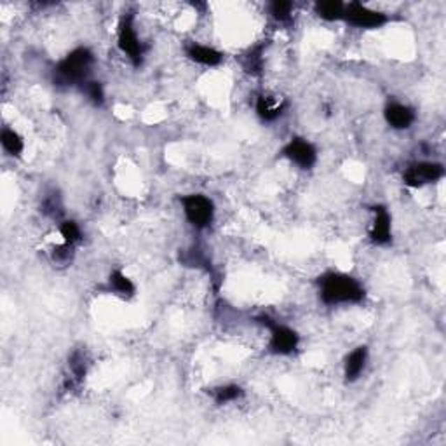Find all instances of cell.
I'll return each instance as SVG.
<instances>
[{
    "label": "cell",
    "mask_w": 446,
    "mask_h": 446,
    "mask_svg": "<svg viewBox=\"0 0 446 446\" xmlns=\"http://www.w3.org/2000/svg\"><path fill=\"white\" fill-rule=\"evenodd\" d=\"M321 300L328 305L359 304L364 298V288L354 277L340 272H329L319 279Z\"/></svg>",
    "instance_id": "6da1fadb"
},
{
    "label": "cell",
    "mask_w": 446,
    "mask_h": 446,
    "mask_svg": "<svg viewBox=\"0 0 446 446\" xmlns=\"http://www.w3.org/2000/svg\"><path fill=\"white\" fill-rule=\"evenodd\" d=\"M94 63L93 52L87 47H77L66 54L65 59L56 65L54 84L56 86H80L89 77L91 66Z\"/></svg>",
    "instance_id": "7a4b0ae2"
},
{
    "label": "cell",
    "mask_w": 446,
    "mask_h": 446,
    "mask_svg": "<svg viewBox=\"0 0 446 446\" xmlns=\"http://www.w3.org/2000/svg\"><path fill=\"white\" fill-rule=\"evenodd\" d=\"M258 321L270 329V352L279 354V356H290V354L297 350L298 343H300V336H298L295 329L279 325V322L272 321L267 315L258 318Z\"/></svg>",
    "instance_id": "3957f363"
},
{
    "label": "cell",
    "mask_w": 446,
    "mask_h": 446,
    "mask_svg": "<svg viewBox=\"0 0 446 446\" xmlns=\"http://www.w3.org/2000/svg\"><path fill=\"white\" fill-rule=\"evenodd\" d=\"M181 206H184V213L191 225L195 228H206L209 227L215 218V205L209 198L202 194H191L181 198Z\"/></svg>",
    "instance_id": "277c9868"
},
{
    "label": "cell",
    "mask_w": 446,
    "mask_h": 446,
    "mask_svg": "<svg viewBox=\"0 0 446 446\" xmlns=\"http://www.w3.org/2000/svg\"><path fill=\"white\" fill-rule=\"evenodd\" d=\"M119 47L121 51L135 63L136 66L142 63L143 54H145V45L140 40L138 34L135 30V24H133V16H124L119 23Z\"/></svg>",
    "instance_id": "5b68a950"
},
{
    "label": "cell",
    "mask_w": 446,
    "mask_h": 446,
    "mask_svg": "<svg viewBox=\"0 0 446 446\" xmlns=\"http://www.w3.org/2000/svg\"><path fill=\"white\" fill-rule=\"evenodd\" d=\"M445 174V168L438 163H415L408 166L403 173V181L405 185L413 188L424 187L427 184L441 180Z\"/></svg>",
    "instance_id": "8992f818"
},
{
    "label": "cell",
    "mask_w": 446,
    "mask_h": 446,
    "mask_svg": "<svg viewBox=\"0 0 446 446\" xmlns=\"http://www.w3.org/2000/svg\"><path fill=\"white\" fill-rule=\"evenodd\" d=\"M343 20L357 28H380L382 24L387 23V16L384 13L370 9L359 2H350L349 6H345Z\"/></svg>",
    "instance_id": "52a82bcc"
},
{
    "label": "cell",
    "mask_w": 446,
    "mask_h": 446,
    "mask_svg": "<svg viewBox=\"0 0 446 446\" xmlns=\"http://www.w3.org/2000/svg\"><path fill=\"white\" fill-rule=\"evenodd\" d=\"M284 156L295 163L297 166H300L302 170H311L312 166L318 161V152H315L314 145L302 138H293L283 150Z\"/></svg>",
    "instance_id": "ba28073f"
},
{
    "label": "cell",
    "mask_w": 446,
    "mask_h": 446,
    "mask_svg": "<svg viewBox=\"0 0 446 446\" xmlns=\"http://www.w3.org/2000/svg\"><path fill=\"white\" fill-rule=\"evenodd\" d=\"M375 222L371 227L370 237L375 244L385 246L392 241V222L391 215L384 206H375Z\"/></svg>",
    "instance_id": "9c48e42d"
},
{
    "label": "cell",
    "mask_w": 446,
    "mask_h": 446,
    "mask_svg": "<svg viewBox=\"0 0 446 446\" xmlns=\"http://www.w3.org/2000/svg\"><path fill=\"white\" fill-rule=\"evenodd\" d=\"M385 121L394 129H408L415 122V112L413 108L401 103H389L385 107Z\"/></svg>",
    "instance_id": "30bf717a"
},
{
    "label": "cell",
    "mask_w": 446,
    "mask_h": 446,
    "mask_svg": "<svg viewBox=\"0 0 446 446\" xmlns=\"http://www.w3.org/2000/svg\"><path fill=\"white\" fill-rule=\"evenodd\" d=\"M368 361V349L364 345L356 347L349 356L345 357L343 363V375H345L347 382H354L359 378V375L364 371Z\"/></svg>",
    "instance_id": "8fae6325"
},
{
    "label": "cell",
    "mask_w": 446,
    "mask_h": 446,
    "mask_svg": "<svg viewBox=\"0 0 446 446\" xmlns=\"http://www.w3.org/2000/svg\"><path fill=\"white\" fill-rule=\"evenodd\" d=\"M187 56L192 61L199 63V65L205 66H216L222 63V52L216 51V49L209 47V45H201V44H191L187 47Z\"/></svg>",
    "instance_id": "7c38bea8"
},
{
    "label": "cell",
    "mask_w": 446,
    "mask_h": 446,
    "mask_svg": "<svg viewBox=\"0 0 446 446\" xmlns=\"http://www.w3.org/2000/svg\"><path fill=\"white\" fill-rule=\"evenodd\" d=\"M286 110V101H274L269 96H258L256 100V114L262 121L272 122L279 119Z\"/></svg>",
    "instance_id": "4fadbf2b"
},
{
    "label": "cell",
    "mask_w": 446,
    "mask_h": 446,
    "mask_svg": "<svg viewBox=\"0 0 446 446\" xmlns=\"http://www.w3.org/2000/svg\"><path fill=\"white\" fill-rule=\"evenodd\" d=\"M315 14L325 21H336L343 20V13H345V3L339 2V0H325V2L315 3Z\"/></svg>",
    "instance_id": "5bb4252c"
},
{
    "label": "cell",
    "mask_w": 446,
    "mask_h": 446,
    "mask_svg": "<svg viewBox=\"0 0 446 446\" xmlns=\"http://www.w3.org/2000/svg\"><path fill=\"white\" fill-rule=\"evenodd\" d=\"M0 143H2L3 150L13 157H20L24 150L23 138L14 129H2V133H0Z\"/></svg>",
    "instance_id": "9a60e30c"
},
{
    "label": "cell",
    "mask_w": 446,
    "mask_h": 446,
    "mask_svg": "<svg viewBox=\"0 0 446 446\" xmlns=\"http://www.w3.org/2000/svg\"><path fill=\"white\" fill-rule=\"evenodd\" d=\"M108 281H110L112 290H114L117 295H121V297L129 298L135 295L136 291L135 284H133V281L129 279L124 272H121V270H114V272L110 274V279Z\"/></svg>",
    "instance_id": "2e32d148"
},
{
    "label": "cell",
    "mask_w": 446,
    "mask_h": 446,
    "mask_svg": "<svg viewBox=\"0 0 446 446\" xmlns=\"http://www.w3.org/2000/svg\"><path fill=\"white\" fill-rule=\"evenodd\" d=\"M80 91H82L84 96H86L93 105H96V107L98 105H103L105 91H103V86H101L100 82L87 79L86 82L80 84Z\"/></svg>",
    "instance_id": "e0dca14e"
},
{
    "label": "cell",
    "mask_w": 446,
    "mask_h": 446,
    "mask_svg": "<svg viewBox=\"0 0 446 446\" xmlns=\"http://www.w3.org/2000/svg\"><path fill=\"white\" fill-rule=\"evenodd\" d=\"M242 396V389L239 385H223V387L215 389L213 392V398L218 405H227V403L235 401Z\"/></svg>",
    "instance_id": "ac0fdd59"
},
{
    "label": "cell",
    "mask_w": 446,
    "mask_h": 446,
    "mask_svg": "<svg viewBox=\"0 0 446 446\" xmlns=\"http://www.w3.org/2000/svg\"><path fill=\"white\" fill-rule=\"evenodd\" d=\"M59 232H61V237L63 241H65V244L68 246H73L80 239L79 225L75 222H70V220L59 225Z\"/></svg>",
    "instance_id": "d6986e66"
},
{
    "label": "cell",
    "mask_w": 446,
    "mask_h": 446,
    "mask_svg": "<svg viewBox=\"0 0 446 446\" xmlns=\"http://www.w3.org/2000/svg\"><path fill=\"white\" fill-rule=\"evenodd\" d=\"M291 9H293V3L291 2H283V0H277V2L270 3V14L276 17L277 21H288L291 17Z\"/></svg>",
    "instance_id": "ffe728a7"
},
{
    "label": "cell",
    "mask_w": 446,
    "mask_h": 446,
    "mask_svg": "<svg viewBox=\"0 0 446 446\" xmlns=\"http://www.w3.org/2000/svg\"><path fill=\"white\" fill-rule=\"evenodd\" d=\"M244 68L248 70L249 73H258L260 70H262V47L255 49V51H251L246 56Z\"/></svg>",
    "instance_id": "44dd1931"
},
{
    "label": "cell",
    "mask_w": 446,
    "mask_h": 446,
    "mask_svg": "<svg viewBox=\"0 0 446 446\" xmlns=\"http://www.w3.org/2000/svg\"><path fill=\"white\" fill-rule=\"evenodd\" d=\"M42 208H44V213H47V215H51V216H58L59 213H61V205H59V201L56 195H51V198L45 199L44 205H42Z\"/></svg>",
    "instance_id": "7402d4cb"
}]
</instances>
